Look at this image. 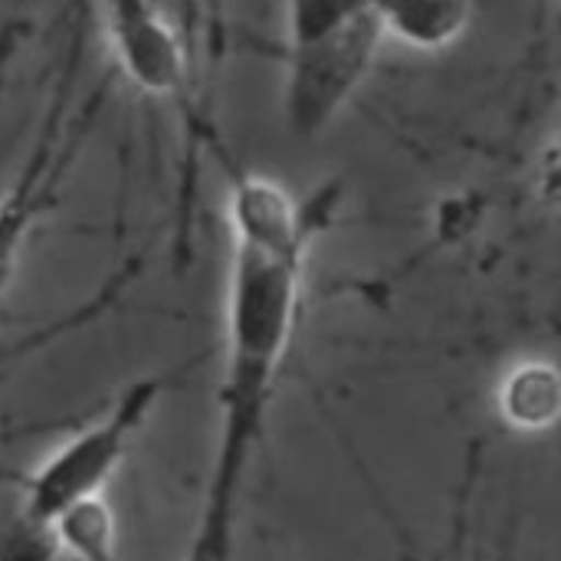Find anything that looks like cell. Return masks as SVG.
<instances>
[{
  "label": "cell",
  "instance_id": "1",
  "mask_svg": "<svg viewBox=\"0 0 561 561\" xmlns=\"http://www.w3.org/2000/svg\"><path fill=\"white\" fill-rule=\"evenodd\" d=\"M233 263L227 293V362L220 434L207 500L187 561H233V516L263 437L266 408L296 329L309 214L273 181L243 174L230 191Z\"/></svg>",
  "mask_w": 561,
  "mask_h": 561
},
{
  "label": "cell",
  "instance_id": "2",
  "mask_svg": "<svg viewBox=\"0 0 561 561\" xmlns=\"http://www.w3.org/2000/svg\"><path fill=\"white\" fill-rule=\"evenodd\" d=\"M158 391V381L128 385L115 398L108 414L72 434L36 467L23 490V519L33 529L46 533L66 510L102 496L105 483L122 467L135 434L148 421Z\"/></svg>",
  "mask_w": 561,
  "mask_h": 561
},
{
  "label": "cell",
  "instance_id": "3",
  "mask_svg": "<svg viewBox=\"0 0 561 561\" xmlns=\"http://www.w3.org/2000/svg\"><path fill=\"white\" fill-rule=\"evenodd\" d=\"M378 13L368 7L352 26L335 33L332 39L296 49L293 53V72L286 89V112L299 135L319 131L332 112L345 102V95L362 79L375 39H378Z\"/></svg>",
  "mask_w": 561,
  "mask_h": 561
},
{
  "label": "cell",
  "instance_id": "4",
  "mask_svg": "<svg viewBox=\"0 0 561 561\" xmlns=\"http://www.w3.org/2000/svg\"><path fill=\"white\" fill-rule=\"evenodd\" d=\"M112 43L128 79L148 95H171L184 82V49L151 0H108Z\"/></svg>",
  "mask_w": 561,
  "mask_h": 561
},
{
  "label": "cell",
  "instance_id": "5",
  "mask_svg": "<svg viewBox=\"0 0 561 561\" xmlns=\"http://www.w3.org/2000/svg\"><path fill=\"white\" fill-rule=\"evenodd\" d=\"M378 20L401 39L437 49L457 39L470 20V0H368Z\"/></svg>",
  "mask_w": 561,
  "mask_h": 561
},
{
  "label": "cell",
  "instance_id": "6",
  "mask_svg": "<svg viewBox=\"0 0 561 561\" xmlns=\"http://www.w3.org/2000/svg\"><path fill=\"white\" fill-rule=\"evenodd\" d=\"M503 417L519 431H549L561 421V371L546 362L519 365L500 391Z\"/></svg>",
  "mask_w": 561,
  "mask_h": 561
},
{
  "label": "cell",
  "instance_id": "7",
  "mask_svg": "<svg viewBox=\"0 0 561 561\" xmlns=\"http://www.w3.org/2000/svg\"><path fill=\"white\" fill-rule=\"evenodd\" d=\"M46 533L72 561H112L115 556V519L102 496L66 510Z\"/></svg>",
  "mask_w": 561,
  "mask_h": 561
},
{
  "label": "cell",
  "instance_id": "8",
  "mask_svg": "<svg viewBox=\"0 0 561 561\" xmlns=\"http://www.w3.org/2000/svg\"><path fill=\"white\" fill-rule=\"evenodd\" d=\"M371 3L368 0H289L293 53L319 46L352 26Z\"/></svg>",
  "mask_w": 561,
  "mask_h": 561
},
{
  "label": "cell",
  "instance_id": "9",
  "mask_svg": "<svg viewBox=\"0 0 561 561\" xmlns=\"http://www.w3.org/2000/svg\"><path fill=\"white\" fill-rule=\"evenodd\" d=\"M26 224H30V210L26 204H3L0 207V293L10 283L16 260H20V247L26 237Z\"/></svg>",
  "mask_w": 561,
  "mask_h": 561
}]
</instances>
